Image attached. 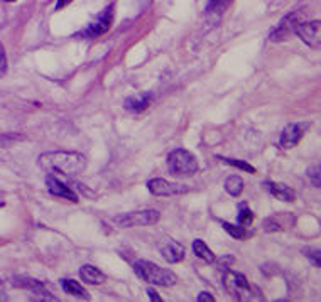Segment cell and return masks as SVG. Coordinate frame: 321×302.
Here are the masks:
<instances>
[{"label": "cell", "mask_w": 321, "mask_h": 302, "mask_svg": "<svg viewBox=\"0 0 321 302\" xmlns=\"http://www.w3.org/2000/svg\"><path fill=\"white\" fill-rule=\"evenodd\" d=\"M37 164L46 174L64 177H74L86 169V159L83 154L64 152V150L41 154Z\"/></svg>", "instance_id": "6da1fadb"}, {"label": "cell", "mask_w": 321, "mask_h": 302, "mask_svg": "<svg viewBox=\"0 0 321 302\" xmlns=\"http://www.w3.org/2000/svg\"><path fill=\"white\" fill-rule=\"evenodd\" d=\"M134 270H136V274L141 280L147 284H154V286L173 287L178 284V275L173 270L162 269V267L153 262H147V260H137L134 264Z\"/></svg>", "instance_id": "7a4b0ae2"}, {"label": "cell", "mask_w": 321, "mask_h": 302, "mask_svg": "<svg viewBox=\"0 0 321 302\" xmlns=\"http://www.w3.org/2000/svg\"><path fill=\"white\" fill-rule=\"evenodd\" d=\"M167 169L173 176L178 177H190L195 176L200 169L196 157L184 149H176L167 155Z\"/></svg>", "instance_id": "3957f363"}, {"label": "cell", "mask_w": 321, "mask_h": 302, "mask_svg": "<svg viewBox=\"0 0 321 302\" xmlns=\"http://www.w3.org/2000/svg\"><path fill=\"white\" fill-rule=\"evenodd\" d=\"M223 286L232 297H235L238 300L252 299V287L249 286V280L245 278V275L238 274V272L225 270Z\"/></svg>", "instance_id": "277c9868"}, {"label": "cell", "mask_w": 321, "mask_h": 302, "mask_svg": "<svg viewBox=\"0 0 321 302\" xmlns=\"http://www.w3.org/2000/svg\"><path fill=\"white\" fill-rule=\"evenodd\" d=\"M161 214L156 210H144V211H132L120 214L114 218V223L122 226V228H130V226H144V225H154L159 222Z\"/></svg>", "instance_id": "5b68a950"}, {"label": "cell", "mask_w": 321, "mask_h": 302, "mask_svg": "<svg viewBox=\"0 0 321 302\" xmlns=\"http://www.w3.org/2000/svg\"><path fill=\"white\" fill-rule=\"evenodd\" d=\"M294 34H297L303 43H306L309 48H319V21H308V22H296Z\"/></svg>", "instance_id": "8992f818"}, {"label": "cell", "mask_w": 321, "mask_h": 302, "mask_svg": "<svg viewBox=\"0 0 321 302\" xmlns=\"http://www.w3.org/2000/svg\"><path fill=\"white\" fill-rule=\"evenodd\" d=\"M112 7H107L103 10V14L98 17L95 22H91V24L85 29V31H81L78 36L80 37H86V39H93V37H98L105 34L110 29V24H112Z\"/></svg>", "instance_id": "52a82bcc"}, {"label": "cell", "mask_w": 321, "mask_h": 302, "mask_svg": "<svg viewBox=\"0 0 321 302\" xmlns=\"http://www.w3.org/2000/svg\"><path fill=\"white\" fill-rule=\"evenodd\" d=\"M147 188L154 196H176L188 193L186 186L178 183H167L166 179H153V181L147 183Z\"/></svg>", "instance_id": "ba28073f"}, {"label": "cell", "mask_w": 321, "mask_h": 302, "mask_svg": "<svg viewBox=\"0 0 321 302\" xmlns=\"http://www.w3.org/2000/svg\"><path fill=\"white\" fill-rule=\"evenodd\" d=\"M46 186H48V191L52 196L58 197H64L68 201L78 203V194L69 188L68 184H64L58 176H52V174H46Z\"/></svg>", "instance_id": "9c48e42d"}, {"label": "cell", "mask_w": 321, "mask_h": 302, "mask_svg": "<svg viewBox=\"0 0 321 302\" xmlns=\"http://www.w3.org/2000/svg\"><path fill=\"white\" fill-rule=\"evenodd\" d=\"M159 252L169 264H178L184 258V247L173 238H162L159 243Z\"/></svg>", "instance_id": "30bf717a"}, {"label": "cell", "mask_w": 321, "mask_h": 302, "mask_svg": "<svg viewBox=\"0 0 321 302\" xmlns=\"http://www.w3.org/2000/svg\"><path fill=\"white\" fill-rule=\"evenodd\" d=\"M297 22V12H293L289 15H286L284 19H281V22L276 26V29L271 32V41L274 43H281V41H286L291 34H294V26Z\"/></svg>", "instance_id": "8fae6325"}, {"label": "cell", "mask_w": 321, "mask_h": 302, "mask_svg": "<svg viewBox=\"0 0 321 302\" xmlns=\"http://www.w3.org/2000/svg\"><path fill=\"white\" fill-rule=\"evenodd\" d=\"M14 286L31 290L32 294L39 295V297L43 300H56L54 295L51 294V290L46 287L41 280H36V278H15Z\"/></svg>", "instance_id": "7c38bea8"}, {"label": "cell", "mask_w": 321, "mask_h": 302, "mask_svg": "<svg viewBox=\"0 0 321 302\" xmlns=\"http://www.w3.org/2000/svg\"><path fill=\"white\" fill-rule=\"evenodd\" d=\"M303 135H305V127L299 125V124H291L282 130L281 138H279V144H281V147L286 149V150L293 149L299 144Z\"/></svg>", "instance_id": "4fadbf2b"}, {"label": "cell", "mask_w": 321, "mask_h": 302, "mask_svg": "<svg viewBox=\"0 0 321 302\" xmlns=\"http://www.w3.org/2000/svg\"><path fill=\"white\" fill-rule=\"evenodd\" d=\"M153 103V93H141V95L128 96L125 100V110L132 113H141Z\"/></svg>", "instance_id": "5bb4252c"}, {"label": "cell", "mask_w": 321, "mask_h": 302, "mask_svg": "<svg viewBox=\"0 0 321 302\" xmlns=\"http://www.w3.org/2000/svg\"><path fill=\"white\" fill-rule=\"evenodd\" d=\"M267 191L276 197L279 201H286V203H293L296 199V193L294 189H291L289 186L286 184H277V183H266Z\"/></svg>", "instance_id": "9a60e30c"}, {"label": "cell", "mask_w": 321, "mask_h": 302, "mask_svg": "<svg viewBox=\"0 0 321 302\" xmlns=\"http://www.w3.org/2000/svg\"><path fill=\"white\" fill-rule=\"evenodd\" d=\"M80 277L81 280L85 284H90V286H100V284L105 282V274L97 269V267L93 265H83L80 269Z\"/></svg>", "instance_id": "2e32d148"}, {"label": "cell", "mask_w": 321, "mask_h": 302, "mask_svg": "<svg viewBox=\"0 0 321 302\" xmlns=\"http://www.w3.org/2000/svg\"><path fill=\"white\" fill-rule=\"evenodd\" d=\"M232 0H210L206 5V17L212 24H217L220 21V17L223 15L226 7L230 5Z\"/></svg>", "instance_id": "e0dca14e"}, {"label": "cell", "mask_w": 321, "mask_h": 302, "mask_svg": "<svg viewBox=\"0 0 321 302\" xmlns=\"http://www.w3.org/2000/svg\"><path fill=\"white\" fill-rule=\"evenodd\" d=\"M61 287L66 294L69 295H77V297H81V299H88L90 295L88 292L80 286L77 280H71V278H61Z\"/></svg>", "instance_id": "ac0fdd59"}, {"label": "cell", "mask_w": 321, "mask_h": 302, "mask_svg": "<svg viewBox=\"0 0 321 302\" xmlns=\"http://www.w3.org/2000/svg\"><path fill=\"white\" fill-rule=\"evenodd\" d=\"M193 252H195V255L198 258L205 260V262H208V264L215 262V253L206 247V243L203 240H195V241H193Z\"/></svg>", "instance_id": "d6986e66"}, {"label": "cell", "mask_w": 321, "mask_h": 302, "mask_svg": "<svg viewBox=\"0 0 321 302\" xmlns=\"http://www.w3.org/2000/svg\"><path fill=\"white\" fill-rule=\"evenodd\" d=\"M243 179L240 176H230L225 181V191L232 196H240L243 193Z\"/></svg>", "instance_id": "ffe728a7"}, {"label": "cell", "mask_w": 321, "mask_h": 302, "mask_svg": "<svg viewBox=\"0 0 321 302\" xmlns=\"http://www.w3.org/2000/svg\"><path fill=\"white\" fill-rule=\"evenodd\" d=\"M221 226H223V230L230 236L235 238V240H242V238L247 236V230H245L243 226H240V225H232V223L221 222Z\"/></svg>", "instance_id": "44dd1931"}, {"label": "cell", "mask_w": 321, "mask_h": 302, "mask_svg": "<svg viewBox=\"0 0 321 302\" xmlns=\"http://www.w3.org/2000/svg\"><path fill=\"white\" fill-rule=\"evenodd\" d=\"M254 222V213L249 210L245 205H240V213H238V225L243 226V228H247Z\"/></svg>", "instance_id": "7402d4cb"}, {"label": "cell", "mask_w": 321, "mask_h": 302, "mask_svg": "<svg viewBox=\"0 0 321 302\" xmlns=\"http://www.w3.org/2000/svg\"><path fill=\"white\" fill-rule=\"evenodd\" d=\"M220 159L223 160L225 164H229V166L238 167V169H242V171L249 172V174H255V167L247 164V162H243V160H235V159H230V157H220Z\"/></svg>", "instance_id": "603a6c76"}, {"label": "cell", "mask_w": 321, "mask_h": 302, "mask_svg": "<svg viewBox=\"0 0 321 302\" xmlns=\"http://www.w3.org/2000/svg\"><path fill=\"white\" fill-rule=\"evenodd\" d=\"M7 54H5V49L2 43H0V76H5V73H7Z\"/></svg>", "instance_id": "cb8c5ba5"}, {"label": "cell", "mask_w": 321, "mask_h": 302, "mask_svg": "<svg viewBox=\"0 0 321 302\" xmlns=\"http://www.w3.org/2000/svg\"><path fill=\"white\" fill-rule=\"evenodd\" d=\"M308 176L311 177L313 184L316 186V188H319V164H314V166L309 167Z\"/></svg>", "instance_id": "d4e9b609"}, {"label": "cell", "mask_w": 321, "mask_h": 302, "mask_svg": "<svg viewBox=\"0 0 321 302\" xmlns=\"http://www.w3.org/2000/svg\"><path fill=\"white\" fill-rule=\"evenodd\" d=\"M305 255L306 257L311 260V262L316 265V267H319L321 265V262H319V250H311V248H305Z\"/></svg>", "instance_id": "484cf974"}, {"label": "cell", "mask_w": 321, "mask_h": 302, "mask_svg": "<svg viewBox=\"0 0 321 302\" xmlns=\"http://www.w3.org/2000/svg\"><path fill=\"white\" fill-rule=\"evenodd\" d=\"M264 228H266V231H281L282 226L279 225L274 218H267L264 223Z\"/></svg>", "instance_id": "4316f807"}, {"label": "cell", "mask_w": 321, "mask_h": 302, "mask_svg": "<svg viewBox=\"0 0 321 302\" xmlns=\"http://www.w3.org/2000/svg\"><path fill=\"white\" fill-rule=\"evenodd\" d=\"M198 302H215V297L212 294H208V292H201L200 295H198Z\"/></svg>", "instance_id": "83f0119b"}, {"label": "cell", "mask_w": 321, "mask_h": 302, "mask_svg": "<svg viewBox=\"0 0 321 302\" xmlns=\"http://www.w3.org/2000/svg\"><path fill=\"white\" fill-rule=\"evenodd\" d=\"M147 294H149V297H150V300H156V302H162V297L159 294L156 292V290H153V289H149L147 290Z\"/></svg>", "instance_id": "f1b7e54d"}, {"label": "cell", "mask_w": 321, "mask_h": 302, "mask_svg": "<svg viewBox=\"0 0 321 302\" xmlns=\"http://www.w3.org/2000/svg\"><path fill=\"white\" fill-rule=\"evenodd\" d=\"M73 0H58V4H56V10H61L66 7L68 4H71Z\"/></svg>", "instance_id": "f546056e"}, {"label": "cell", "mask_w": 321, "mask_h": 302, "mask_svg": "<svg viewBox=\"0 0 321 302\" xmlns=\"http://www.w3.org/2000/svg\"><path fill=\"white\" fill-rule=\"evenodd\" d=\"M4 2H15V0H4Z\"/></svg>", "instance_id": "4dcf8cb0"}]
</instances>
